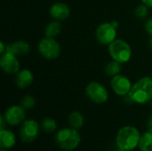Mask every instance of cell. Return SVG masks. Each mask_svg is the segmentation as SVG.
<instances>
[{
	"mask_svg": "<svg viewBox=\"0 0 152 151\" xmlns=\"http://www.w3.org/2000/svg\"><path fill=\"white\" fill-rule=\"evenodd\" d=\"M117 151H126V150H120V149H118Z\"/></svg>",
	"mask_w": 152,
	"mask_h": 151,
	"instance_id": "31",
	"label": "cell"
},
{
	"mask_svg": "<svg viewBox=\"0 0 152 151\" xmlns=\"http://www.w3.org/2000/svg\"><path fill=\"white\" fill-rule=\"evenodd\" d=\"M37 50L40 55L48 61L55 60L61 54V45L54 37H43L37 44Z\"/></svg>",
	"mask_w": 152,
	"mask_h": 151,
	"instance_id": "5",
	"label": "cell"
},
{
	"mask_svg": "<svg viewBox=\"0 0 152 151\" xmlns=\"http://www.w3.org/2000/svg\"><path fill=\"white\" fill-rule=\"evenodd\" d=\"M5 125H7V123L4 119V115H1V117H0V130L5 129Z\"/></svg>",
	"mask_w": 152,
	"mask_h": 151,
	"instance_id": "24",
	"label": "cell"
},
{
	"mask_svg": "<svg viewBox=\"0 0 152 151\" xmlns=\"http://www.w3.org/2000/svg\"><path fill=\"white\" fill-rule=\"evenodd\" d=\"M109 54L113 61L122 64L128 62L132 58V48L130 44L123 39H115L108 45Z\"/></svg>",
	"mask_w": 152,
	"mask_h": 151,
	"instance_id": "4",
	"label": "cell"
},
{
	"mask_svg": "<svg viewBox=\"0 0 152 151\" xmlns=\"http://www.w3.org/2000/svg\"><path fill=\"white\" fill-rule=\"evenodd\" d=\"M147 127L148 130L152 132V115H151L148 118V122H147Z\"/></svg>",
	"mask_w": 152,
	"mask_h": 151,
	"instance_id": "26",
	"label": "cell"
},
{
	"mask_svg": "<svg viewBox=\"0 0 152 151\" xmlns=\"http://www.w3.org/2000/svg\"><path fill=\"white\" fill-rule=\"evenodd\" d=\"M132 86L133 84L131 80L127 77L121 74L113 77L110 80V87L112 91L117 95L121 97H125L126 95H127L130 93Z\"/></svg>",
	"mask_w": 152,
	"mask_h": 151,
	"instance_id": "10",
	"label": "cell"
},
{
	"mask_svg": "<svg viewBox=\"0 0 152 151\" xmlns=\"http://www.w3.org/2000/svg\"><path fill=\"white\" fill-rule=\"evenodd\" d=\"M138 148L140 151H152V132L148 131L142 135Z\"/></svg>",
	"mask_w": 152,
	"mask_h": 151,
	"instance_id": "18",
	"label": "cell"
},
{
	"mask_svg": "<svg viewBox=\"0 0 152 151\" xmlns=\"http://www.w3.org/2000/svg\"><path fill=\"white\" fill-rule=\"evenodd\" d=\"M20 105L25 109H32L36 105V99L32 95H24L20 100Z\"/></svg>",
	"mask_w": 152,
	"mask_h": 151,
	"instance_id": "21",
	"label": "cell"
},
{
	"mask_svg": "<svg viewBox=\"0 0 152 151\" xmlns=\"http://www.w3.org/2000/svg\"><path fill=\"white\" fill-rule=\"evenodd\" d=\"M68 121H69V125H70V127L79 130L84 125L85 118H84V116L79 111H72L69 115Z\"/></svg>",
	"mask_w": 152,
	"mask_h": 151,
	"instance_id": "16",
	"label": "cell"
},
{
	"mask_svg": "<svg viewBox=\"0 0 152 151\" xmlns=\"http://www.w3.org/2000/svg\"><path fill=\"white\" fill-rule=\"evenodd\" d=\"M144 28H145V31L147 32V34L152 37V17L148 19L144 24Z\"/></svg>",
	"mask_w": 152,
	"mask_h": 151,
	"instance_id": "23",
	"label": "cell"
},
{
	"mask_svg": "<svg viewBox=\"0 0 152 151\" xmlns=\"http://www.w3.org/2000/svg\"><path fill=\"white\" fill-rule=\"evenodd\" d=\"M149 45H150V47L152 49V37L150 38V41H149Z\"/></svg>",
	"mask_w": 152,
	"mask_h": 151,
	"instance_id": "29",
	"label": "cell"
},
{
	"mask_svg": "<svg viewBox=\"0 0 152 151\" xmlns=\"http://www.w3.org/2000/svg\"><path fill=\"white\" fill-rule=\"evenodd\" d=\"M40 126L45 133H52L57 129V122L52 117H45L41 121Z\"/></svg>",
	"mask_w": 152,
	"mask_h": 151,
	"instance_id": "20",
	"label": "cell"
},
{
	"mask_svg": "<svg viewBox=\"0 0 152 151\" xmlns=\"http://www.w3.org/2000/svg\"><path fill=\"white\" fill-rule=\"evenodd\" d=\"M50 15L55 20H65L70 16V9L67 4L56 2L50 7Z\"/></svg>",
	"mask_w": 152,
	"mask_h": 151,
	"instance_id": "12",
	"label": "cell"
},
{
	"mask_svg": "<svg viewBox=\"0 0 152 151\" xmlns=\"http://www.w3.org/2000/svg\"><path fill=\"white\" fill-rule=\"evenodd\" d=\"M87 98L96 104H103L109 99V92L107 88L99 82H90L85 90Z\"/></svg>",
	"mask_w": 152,
	"mask_h": 151,
	"instance_id": "6",
	"label": "cell"
},
{
	"mask_svg": "<svg viewBox=\"0 0 152 151\" xmlns=\"http://www.w3.org/2000/svg\"><path fill=\"white\" fill-rule=\"evenodd\" d=\"M4 117L10 126L21 125L26 120V109L21 105H12L5 110Z\"/></svg>",
	"mask_w": 152,
	"mask_h": 151,
	"instance_id": "9",
	"label": "cell"
},
{
	"mask_svg": "<svg viewBox=\"0 0 152 151\" xmlns=\"http://www.w3.org/2000/svg\"><path fill=\"white\" fill-rule=\"evenodd\" d=\"M6 52L11 53L16 56H24L30 52V45L24 40H17L7 44Z\"/></svg>",
	"mask_w": 152,
	"mask_h": 151,
	"instance_id": "14",
	"label": "cell"
},
{
	"mask_svg": "<svg viewBox=\"0 0 152 151\" xmlns=\"http://www.w3.org/2000/svg\"><path fill=\"white\" fill-rule=\"evenodd\" d=\"M61 31V24L59 20H53L49 22L45 28V36L48 37H55Z\"/></svg>",
	"mask_w": 152,
	"mask_h": 151,
	"instance_id": "17",
	"label": "cell"
},
{
	"mask_svg": "<svg viewBox=\"0 0 152 151\" xmlns=\"http://www.w3.org/2000/svg\"><path fill=\"white\" fill-rule=\"evenodd\" d=\"M0 45H1L0 54H4V53L6 52V45H7V44H5L4 43V41H1V42H0Z\"/></svg>",
	"mask_w": 152,
	"mask_h": 151,
	"instance_id": "25",
	"label": "cell"
},
{
	"mask_svg": "<svg viewBox=\"0 0 152 151\" xmlns=\"http://www.w3.org/2000/svg\"><path fill=\"white\" fill-rule=\"evenodd\" d=\"M141 137V133L135 126L126 125L118 131L116 135V145L118 149L133 151L139 146Z\"/></svg>",
	"mask_w": 152,
	"mask_h": 151,
	"instance_id": "1",
	"label": "cell"
},
{
	"mask_svg": "<svg viewBox=\"0 0 152 151\" xmlns=\"http://www.w3.org/2000/svg\"><path fill=\"white\" fill-rule=\"evenodd\" d=\"M14 81L19 89H27L32 85L34 81V75L29 69H22L15 75Z\"/></svg>",
	"mask_w": 152,
	"mask_h": 151,
	"instance_id": "13",
	"label": "cell"
},
{
	"mask_svg": "<svg viewBox=\"0 0 152 151\" xmlns=\"http://www.w3.org/2000/svg\"><path fill=\"white\" fill-rule=\"evenodd\" d=\"M0 151H8V150H5V149H1Z\"/></svg>",
	"mask_w": 152,
	"mask_h": 151,
	"instance_id": "30",
	"label": "cell"
},
{
	"mask_svg": "<svg viewBox=\"0 0 152 151\" xmlns=\"http://www.w3.org/2000/svg\"><path fill=\"white\" fill-rule=\"evenodd\" d=\"M111 23H112V24L114 25V27H116L117 28H118L119 27V23H118V22L117 20H112V21H111Z\"/></svg>",
	"mask_w": 152,
	"mask_h": 151,
	"instance_id": "28",
	"label": "cell"
},
{
	"mask_svg": "<svg viewBox=\"0 0 152 151\" xmlns=\"http://www.w3.org/2000/svg\"><path fill=\"white\" fill-rule=\"evenodd\" d=\"M55 142L61 150L72 151L79 146L81 136L77 129L72 127L62 128L57 132L55 135Z\"/></svg>",
	"mask_w": 152,
	"mask_h": 151,
	"instance_id": "3",
	"label": "cell"
},
{
	"mask_svg": "<svg viewBox=\"0 0 152 151\" xmlns=\"http://www.w3.org/2000/svg\"><path fill=\"white\" fill-rule=\"evenodd\" d=\"M144 4L149 6L150 8H152V0H142Z\"/></svg>",
	"mask_w": 152,
	"mask_h": 151,
	"instance_id": "27",
	"label": "cell"
},
{
	"mask_svg": "<svg viewBox=\"0 0 152 151\" xmlns=\"http://www.w3.org/2000/svg\"><path fill=\"white\" fill-rule=\"evenodd\" d=\"M40 125L34 119L25 120L20 127V137L23 142L30 143L38 136Z\"/></svg>",
	"mask_w": 152,
	"mask_h": 151,
	"instance_id": "8",
	"label": "cell"
},
{
	"mask_svg": "<svg viewBox=\"0 0 152 151\" xmlns=\"http://www.w3.org/2000/svg\"><path fill=\"white\" fill-rule=\"evenodd\" d=\"M122 70V63L116 61H110L106 67H105V73L106 75L113 77L117 75H119Z\"/></svg>",
	"mask_w": 152,
	"mask_h": 151,
	"instance_id": "19",
	"label": "cell"
},
{
	"mask_svg": "<svg viewBox=\"0 0 152 151\" xmlns=\"http://www.w3.org/2000/svg\"><path fill=\"white\" fill-rule=\"evenodd\" d=\"M149 12H150V7L147 6L146 4H144L143 3L142 4H139L135 8V11H134L135 16L138 19H141V20L145 19L149 15Z\"/></svg>",
	"mask_w": 152,
	"mask_h": 151,
	"instance_id": "22",
	"label": "cell"
},
{
	"mask_svg": "<svg viewBox=\"0 0 152 151\" xmlns=\"http://www.w3.org/2000/svg\"><path fill=\"white\" fill-rule=\"evenodd\" d=\"M16 143V138L15 134L8 130L4 129L0 130V147L1 149L10 150L12 149Z\"/></svg>",
	"mask_w": 152,
	"mask_h": 151,
	"instance_id": "15",
	"label": "cell"
},
{
	"mask_svg": "<svg viewBox=\"0 0 152 151\" xmlns=\"http://www.w3.org/2000/svg\"><path fill=\"white\" fill-rule=\"evenodd\" d=\"M151 78H152V75H151Z\"/></svg>",
	"mask_w": 152,
	"mask_h": 151,
	"instance_id": "32",
	"label": "cell"
},
{
	"mask_svg": "<svg viewBox=\"0 0 152 151\" xmlns=\"http://www.w3.org/2000/svg\"><path fill=\"white\" fill-rule=\"evenodd\" d=\"M133 103L146 104L152 101L151 77H143L138 79L132 86L128 93Z\"/></svg>",
	"mask_w": 152,
	"mask_h": 151,
	"instance_id": "2",
	"label": "cell"
},
{
	"mask_svg": "<svg viewBox=\"0 0 152 151\" xmlns=\"http://www.w3.org/2000/svg\"><path fill=\"white\" fill-rule=\"evenodd\" d=\"M117 28L110 22H103L100 24L95 31V37L102 45H109L117 39Z\"/></svg>",
	"mask_w": 152,
	"mask_h": 151,
	"instance_id": "7",
	"label": "cell"
},
{
	"mask_svg": "<svg viewBox=\"0 0 152 151\" xmlns=\"http://www.w3.org/2000/svg\"><path fill=\"white\" fill-rule=\"evenodd\" d=\"M151 103H152V101H151Z\"/></svg>",
	"mask_w": 152,
	"mask_h": 151,
	"instance_id": "33",
	"label": "cell"
},
{
	"mask_svg": "<svg viewBox=\"0 0 152 151\" xmlns=\"http://www.w3.org/2000/svg\"><path fill=\"white\" fill-rule=\"evenodd\" d=\"M0 67L7 75H16L20 70V65L17 56L8 52L1 54Z\"/></svg>",
	"mask_w": 152,
	"mask_h": 151,
	"instance_id": "11",
	"label": "cell"
}]
</instances>
